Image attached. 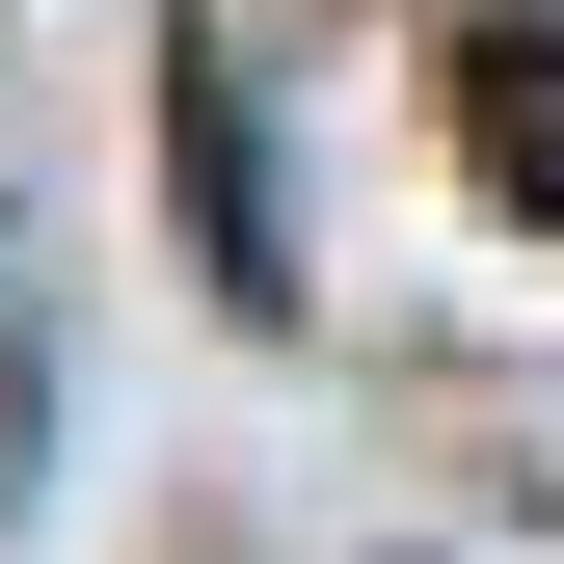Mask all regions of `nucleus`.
Masks as SVG:
<instances>
[{
	"label": "nucleus",
	"instance_id": "nucleus-2",
	"mask_svg": "<svg viewBox=\"0 0 564 564\" xmlns=\"http://www.w3.org/2000/svg\"><path fill=\"white\" fill-rule=\"evenodd\" d=\"M28 457H54V296L0 269V511H28Z\"/></svg>",
	"mask_w": 564,
	"mask_h": 564
},
{
	"label": "nucleus",
	"instance_id": "nucleus-1",
	"mask_svg": "<svg viewBox=\"0 0 564 564\" xmlns=\"http://www.w3.org/2000/svg\"><path fill=\"white\" fill-rule=\"evenodd\" d=\"M484 162H511V216H564V28H484Z\"/></svg>",
	"mask_w": 564,
	"mask_h": 564
}]
</instances>
